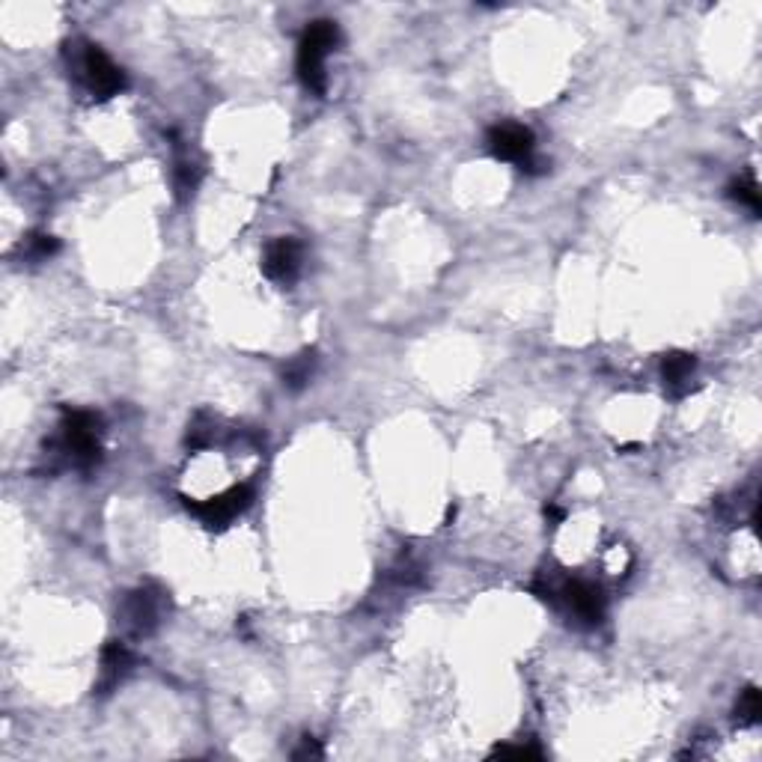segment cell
Listing matches in <instances>:
<instances>
[{
	"label": "cell",
	"mask_w": 762,
	"mask_h": 762,
	"mask_svg": "<svg viewBox=\"0 0 762 762\" xmlns=\"http://www.w3.org/2000/svg\"><path fill=\"white\" fill-rule=\"evenodd\" d=\"M533 596L554 605V608H563L572 620H578L581 626H599L605 620V608H608V599H605V590L593 581H584V578H572V581H548V578H536L530 584Z\"/></svg>",
	"instance_id": "cell-1"
},
{
	"label": "cell",
	"mask_w": 762,
	"mask_h": 762,
	"mask_svg": "<svg viewBox=\"0 0 762 762\" xmlns=\"http://www.w3.org/2000/svg\"><path fill=\"white\" fill-rule=\"evenodd\" d=\"M66 57H69V69L72 75L81 81V87L93 96V99H114L128 87L126 72L93 42H69L66 45Z\"/></svg>",
	"instance_id": "cell-2"
},
{
	"label": "cell",
	"mask_w": 762,
	"mask_h": 762,
	"mask_svg": "<svg viewBox=\"0 0 762 762\" xmlns=\"http://www.w3.org/2000/svg\"><path fill=\"white\" fill-rule=\"evenodd\" d=\"M57 450L63 459L81 471H90L102 459V417L84 408H66L60 423Z\"/></svg>",
	"instance_id": "cell-3"
},
{
	"label": "cell",
	"mask_w": 762,
	"mask_h": 762,
	"mask_svg": "<svg viewBox=\"0 0 762 762\" xmlns=\"http://www.w3.org/2000/svg\"><path fill=\"white\" fill-rule=\"evenodd\" d=\"M340 45V27L328 18L310 21V27L304 30L301 42H298V78L301 84L322 96L328 90V75H325V57Z\"/></svg>",
	"instance_id": "cell-4"
},
{
	"label": "cell",
	"mask_w": 762,
	"mask_h": 762,
	"mask_svg": "<svg viewBox=\"0 0 762 762\" xmlns=\"http://www.w3.org/2000/svg\"><path fill=\"white\" fill-rule=\"evenodd\" d=\"M486 146L498 161L515 164L521 173H542L545 161L536 158V137L521 123H498L486 131Z\"/></svg>",
	"instance_id": "cell-5"
},
{
	"label": "cell",
	"mask_w": 762,
	"mask_h": 762,
	"mask_svg": "<svg viewBox=\"0 0 762 762\" xmlns=\"http://www.w3.org/2000/svg\"><path fill=\"white\" fill-rule=\"evenodd\" d=\"M254 504V486L242 483V486H233L209 501H197V504H188V509L209 527V530H224L230 521H236L245 509H251Z\"/></svg>",
	"instance_id": "cell-6"
},
{
	"label": "cell",
	"mask_w": 762,
	"mask_h": 762,
	"mask_svg": "<svg viewBox=\"0 0 762 762\" xmlns=\"http://www.w3.org/2000/svg\"><path fill=\"white\" fill-rule=\"evenodd\" d=\"M167 596L158 587H137L123 602V623L131 635H152L164 617Z\"/></svg>",
	"instance_id": "cell-7"
},
{
	"label": "cell",
	"mask_w": 762,
	"mask_h": 762,
	"mask_svg": "<svg viewBox=\"0 0 762 762\" xmlns=\"http://www.w3.org/2000/svg\"><path fill=\"white\" fill-rule=\"evenodd\" d=\"M301 259H304L301 242L292 239V236H280V239L265 245L262 271L271 283H292L301 271Z\"/></svg>",
	"instance_id": "cell-8"
},
{
	"label": "cell",
	"mask_w": 762,
	"mask_h": 762,
	"mask_svg": "<svg viewBox=\"0 0 762 762\" xmlns=\"http://www.w3.org/2000/svg\"><path fill=\"white\" fill-rule=\"evenodd\" d=\"M131 670H134V655H131V649H128L123 640H111V643L102 649L99 679H96L93 691H96L99 697L114 694V691L123 685V679H126Z\"/></svg>",
	"instance_id": "cell-9"
},
{
	"label": "cell",
	"mask_w": 762,
	"mask_h": 762,
	"mask_svg": "<svg viewBox=\"0 0 762 762\" xmlns=\"http://www.w3.org/2000/svg\"><path fill=\"white\" fill-rule=\"evenodd\" d=\"M694 373H697V358L688 352H670L661 361V379L673 396H685L691 390Z\"/></svg>",
	"instance_id": "cell-10"
},
{
	"label": "cell",
	"mask_w": 762,
	"mask_h": 762,
	"mask_svg": "<svg viewBox=\"0 0 762 762\" xmlns=\"http://www.w3.org/2000/svg\"><path fill=\"white\" fill-rule=\"evenodd\" d=\"M316 367H319L316 349H304L301 355L286 361V367H283V387H289V390L307 387L310 379H313V373H316Z\"/></svg>",
	"instance_id": "cell-11"
},
{
	"label": "cell",
	"mask_w": 762,
	"mask_h": 762,
	"mask_svg": "<svg viewBox=\"0 0 762 762\" xmlns=\"http://www.w3.org/2000/svg\"><path fill=\"white\" fill-rule=\"evenodd\" d=\"M200 179H203V170H200V164H194V161H188V158L176 161V167H173V188H176L179 200H188V197H194V191H197Z\"/></svg>",
	"instance_id": "cell-12"
},
{
	"label": "cell",
	"mask_w": 762,
	"mask_h": 762,
	"mask_svg": "<svg viewBox=\"0 0 762 762\" xmlns=\"http://www.w3.org/2000/svg\"><path fill=\"white\" fill-rule=\"evenodd\" d=\"M215 417L212 414H197L194 420H191V426H188V447L191 450H206V447H212L215 444Z\"/></svg>",
	"instance_id": "cell-13"
},
{
	"label": "cell",
	"mask_w": 762,
	"mask_h": 762,
	"mask_svg": "<svg viewBox=\"0 0 762 762\" xmlns=\"http://www.w3.org/2000/svg\"><path fill=\"white\" fill-rule=\"evenodd\" d=\"M730 197H733L739 206H745V209H751L754 215H760V209H762L760 185H757V179H754V176H742V179H736V182L730 185Z\"/></svg>",
	"instance_id": "cell-14"
},
{
	"label": "cell",
	"mask_w": 762,
	"mask_h": 762,
	"mask_svg": "<svg viewBox=\"0 0 762 762\" xmlns=\"http://www.w3.org/2000/svg\"><path fill=\"white\" fill-rule=\"evenodd\" d=\"M762 715V700H760V688L757 685H748L742 694H739V703H736V721L751 727L757 724Z\"/></svg>",
	"instance_id": "cell-15"
},
{
	"label": "cell",
	"mask_w": 762,
	"mask_h": 762,
	"mask_svg": "<svg viewBox=\"0 0 762 762\" xmlns=\"http://www.w3.org/2000/svg\"><path fill=\"white\" fill-rule=\"evenodd\" d=\"M60 251V242L48 233H33L24 245H21V254L24 259H33V262H42L48 256H54Z\"/></svg>",
	"instance_id": "cell-16"
},
{
	"label": "cell",
	"mask_w": 762,
	"mask_h": 762,
	"mask_svg": "<svg viewBox=\"0 0 762 762\" xmlns=\"http://www.w3.org/2000/svg\"><path fill=\"white\" fill-rule=\"evenodd\" d=\"M495 757H515V760H539L542 751L527 742V745H507V748H495Z\"/></svg>",
	"instance_id": "cell-17"
},
{
	"label": "cell",
	"mask_w": 762,
	"mask_h": 762,
	"mask_svg": "<svg viewBox=\"0 0 762 762\" xmlns=\"http://www.w3.org/2000/svg\"><path fill=\"white\" fill-rule=\"evenodd\" d=\"M322 757V748L313 736H304L301 739V748L292 751V760H319Z\"/></svg>",
	"instance_id": "cell-18"
},
{
	"label": "cell",
	"mask_w": 762,
	"mask_h": 762,
	"mask_svg": "<svg viewBox=\"0 0 762 762\" xmlns=\"http://www.w3.org/2000/svg\"><path fill=\"white\" fill-rule=\"evenodd\" d=\"M545 518H548L551 524H557V521H563V518H566V512H563L560 507H554V504H548V507H545Z\"/></svg>",
	"instance_id": "cell-19"
}]
</instances>
